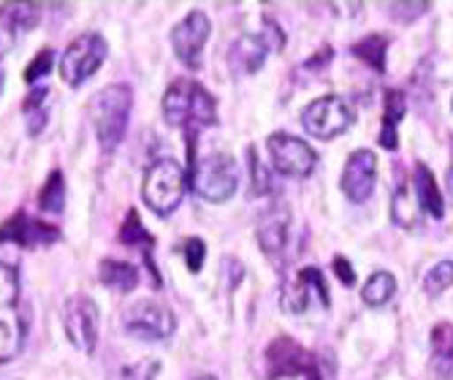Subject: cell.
<instances>
[{
  "label": "cell",
  "instance_id": "6da1fadb",
  "mask_svg": "<svg viewBox=\"0 0 453 380\" xmlns=\"http://www.w3.org/2000/svg\"><path fill=\"white\" fill-rule=\"evenodd\" d=\"M131 104H134V93L128 84H109V88L98 90L90 98L88 114H90V122L104 152H114L119 142L126 139Z\"/></svg>",
  "mask_w": 453,
  "mask_h": 380
},
{
  "label": "cell",
  "instance_id": "7a4b0ae2",
  "mask_svg": "<svg viewBox=\"0 0 453 380\" xmlns=\"http://www.w3.org/2000/svg\"><path fill=\"white\" fill-rule=\"evenodd\" d=\"M163 120L174 128H207L218 122V104L198 81L174 79L163 96Z\"/></svg>",
  "mask_w": 453,
  "mask_h": 380
},
{
  "label": "cell",
  "instance_id": "3957f363",
  "mask_svg": "<svg viewBox=\"0 0 453 380\" xmlns=\"http://www.w3.org/2000/svg\"><path fill=\"white\" fill-rule=\"evenodd\" d=\"M185 172L182 166L172 158H157L144 174V185H142V196L144 204L152 209L155 215L166 218L174 209L182 204L185 196Z\"/></svg>",
  "mask_w": 453,
  "mask_h": 380
},
{
  "label": "cell",
  "instance_id": "277c9868",
  "mask_svg": "<svg viewBox=\"0 0 453 380\" xmlns=\"http://www.w3.org/2000/svg\"><path fill=\"white\" fill-rule=\"evenodd\" d=\"M188 182L203 201L223 204L239 188L236 160L226 152H212L207 158L196 160V166L188 172Z\"/></svg>",
  "mask_w": 453,
  "mask_h": 380
},
{
  "label": "cell",
  "instance_id": "5b68a950",
  "mask_svg": "<svg viewBox=\"0 0 453 380\" xmlns=\"http://www.w3.org/2000/svg\"><path fill=\"white\" fill-rule=\"evenodd\" d=\"M356 122V112L353 106L340 98V96H323L315 98L304 106L302 112V125L304 131L320 142H332L337 136H342L350 125Z\"/></svg>",
  "mask_w": 453,
  "mask_h": 380
},
{
  "label": "cell",
  "instance_id": "8992f818",
  "mask_svg": "<svg viewBox=\"0 0 453 380\" xmlns=\"http://www.w3.org/2000/svg\"><path fill=\"white\" fill-rule=\"evenodd\" d=\"M106 55H109V47L101 33H85V35L73 38L60 60L63 81L68 88H79L81 81H88L104 66Z\"/></svg>",
  "mask_w": 453,
  "mask_h": 380
},
{
  "label": "cell",
  "instance_id": "52a82bcc",
  "mask_svg": "<svg viewBox=\"0 0 453 380\" xmlns=\"http://www.w3.org/2000/svg\"><path fill=\"white\" fill-rule=\"evenodd\" d=\"M269 155H272V166L274 172L282 177H310L318 166V152L299 136H291L285 131H277L266 139Z\"/></svg>",
  "mask_w": 453,
  "mask_h": 380
},
{
  "label": "cell",
  "instance_id": "ba28073f",
  "mask_svg": "<svg viewBox=\"0 0 453 380\" xmlns=\"http://www.w3.org/2000/svg\"><path fill=\"white\" fill-rule=\"evenodd\" d=\"M98 305L90 297H71L63 305V329L68 343L81 351L93 353L98 343Z\"/></svg>",
  "mask_w": 453,
  "mask_h": 380
},
{
  "label": "cell",
  "instance_id": "9c48e42d",
  "mask_svg": "<svg viewBox=\"0 0 453 380\" xmlns=\"http://www.w3.org/2000/svg\"><path fill=\"white\" fill-rule=\"evenodd\" d=\"M174 329H177L174 313L166 305L152 302V299H142L126 313V331L144 343L169 340Z\"/></svg>",
  "mask_w": 453,
  "mask_h": 380
},
{
  "label": "cell",
  "instance_id": "30bf717a",
  "mask_svg": "<svg viewBox=\"0 0 453 380\" xmlns=\"http://www.w3.org/2000/svg\"><path fill=\"white\" fill-rule=\"evenodd\" d=\"M212 33V22L203 12H190L180 25H174L172 30V47L177 60H182V66L198 71L201 68V55L203 47H207V38Z\"/></svg>",
  "mask_w": 453,
  "mask_h": 380
},
{
  "label": "cell",
  "instance_id": "8fae6325",
  "mask_svg": "<svg viewBox=\"0 0 453 380\" xmlns=\"http://www.w3.org/2000/svg\"><path fill=\"white\" fill-rule=\"evenodd\" d=\"M378 182V155L372 150H356L348 155L340 188L353 204H364L375 190Z\"/></svg>",
  "mask_w": 453,
  "mask_h": 380
},
{
  "label": "cell",
  "instance_id": "7c38bea8",
  "mask_svg": "<svg viewBox=\"0 0 453 380\" xmlns=\"http://www.w3.org/2000/svg\"><path fill=\"white\" fill-rule=\"evenodd\" d=\"M264 359H266V367H269V372H266L269 380L296 377V375L307 377V372L318 367L315 359L296 340H291V337H277V340H272Z\"/></svg>",
  "mask_w": 453,
  "mask_h": 380
},
{
  "label": "cell",
  "instance_id": "4fadbf2b",
  "mask_svg": "<svg viewBox=\"0 0 453 380\" xmlns=\"http://www.w3.org/2000/svg\"><path fill=\"white\" fill-rule=\"evenodd\" d=\"M60 239V229L35 221L27 213H14L4 226H0V244H19V247H47Z\"/></svg>",
  "mask_w": 453,
  "mask_h": 380
},
{
  "label": "cell",
  "instance_id": "5bb4252c",
  "mask_svg": "<svg viewBox=\"0 0 453 380\" xmlns=\"http://www.w3.org/2000/svg\"><path fill=\"white\" fill-rule=\"evenodd\" d=\"M310 291H315L318 293V302L323 305V307H328V288H326V283H323V275L315 269V267H307V269H302L299 275H296V280L294 283H288L285 285V307L291 310V313H304L307 310V299H310Z\"/></svg>",
  "mask_w": 453,
  "mask_h": 380
},
{
  "label": "cell",
  "instance_id": "9a60e30c",
  "mask_svg": "<svg viewBox=\"0 0 453 380\" xmlns=\"http://www.w3.org/2000/svg\"><path fill=\"white\" fill-rule=\"evenodd\" d=\"M266 41L264 35H242L231 44V52H228V60L234 66V71H242V74H256L264 68V60H266Z\"/></svg>",
  "mask_w": 453,
  "mask_h": 380
},
{
  "label": "cell",
  "instance_id": "2e32d148",
  "mask_svg": "<svg viewBox=\"0 0 453 380\" xmlns=\"http://www.w3.org/2000/svg\"><path fill=\"white\" fill-rule=\"evenodd\" d=\"M413 188H416V201L421 204L424 213L432 215L434 221H442V215H445V201H442V193L437 188V180L432 174V168L426 163H416Z\"/></svg>",
  "mask_w": 453,
  "mask_h": 380
},
{
  "label": "cell",
  "instance_id": "e0dca14e",
  "mask_svg": "<svg viewBox=\"0 0 453 380\" xmlns=\"http://www.w3.org/2000/svg\"><path fill=\"white\" fill-rule=\"evenodd\" d=\"M429 340H432V369L442 380H450L453 377V323L440 321L432 329Z\"/></svg>",
  "mask_w": 453,
  "mask_h": 380
},
{
  "label": "cell",
  "instance_id": "ac0fdd59",
  "mask_svg": "<svg viewBox=\"0 0 453 380\" xmlns=\"http://www.w3.org/2000/svg\"><path fill=\"white\" fill-rule=\"evenodd\" d=\"M41 22V6L38 4H4L0 6V27L6 33H27Z\"/></svg>",
  "mask_w": 453,
  "mask_h": 380
},
{
  "label": "cell",
  "instance_id": "d6986e66",
  "mask_svg": "<svg viewBox=\"0 0 453 380\" xmlns=\"http://www.w3.org/2000/svg\"><path fill=\"white\" fill-rule=\"evenodd\" d=\"M98 275H101V283L111 291H119V293H128L139 285V269L128 261H114V259H106L101 261L98 267Z\"/></svg>",
  "mask_w": 453,
  "mask_h": 380
},
{
  "label": "cell",
  "instance_id": "ffe728a7",
  "mask_svg": "<svg viewBox=\"0 0 453 380\" xmlns=\"http://www.w3.org/2000/svg\"><path fill=\"white\" fill-rule=\"evenodd\" d=\"M391 47V38L383 35V33H372V35H366L361 41H356V44L350 47V52L364 60L369 68H375L378 74H386V52Z\"/></svg>",
  "mask_w": 453,
  "mask_h": 380
},
{
  "label": "cell",
  "instance_id": "44dd1931",
  "mask_svg": "<svg viewBox=\"0 0 453 380\" xmlns=\"http://www.w3.org/2000/svg\"><path fill=\"white\" fill-rule=\"evenodd\" d=\"M50 90L47 88H35L27 93L25 104H22V117L27 122V134L38 136L41 131L47 128V120H50Z\"/></svg>",
  "mask_w": 453,
  "mask_h": 380
},
{
  "label": "cell",
  "instance_id": "7402d4cb",
  "mask_svg": "<svg viewBox=\"0 0 453 380\" xmlns=\"http://www.w3.org/2000/svg\"><path fill=\"white\" fill-rule=\"evenodd\" d=\"M396 297V277L391 272H375L361 288V299L366 307H383Z\"/></svg>",
  "mask_w": 453,
  "mask_h": 380
},
{
  "label": "cell",
  "instance_id": "603a6c76",
  "mask_svg": "<svg viewBox=\"0 0 453 380\" xmlns=\"http://www.w3.org/2000/svg\"><path fill=\"white\" fill-rule=\"evenodd\" d=\"M119 242L128 244V247H142L144 250V261L152 264V247H155V239L150 237V231L142 226L139 221V213L136 209H128V218L119 229Z\"/></svg>",
  "mask_w": 453,
  "mask_h": 380
},
{
  "label": "cell",
  "instance_id": "cb8c5ba5",
  "mask_svg": "<svg viewBox=\"0 0 453 380\" xmlns=\"http://www.w3.org/2000/svg\"><path fill=\"white\" fill-rule=\"evenodd\" d=\"M38 206L44 209V213H52V215L63 213V206H65V177H63V172H58V168L50 174L44 188H41Z\"/></svg>",
  "mask_w": 453,
  "mask_h": 380
},
{
  "label": "cell",
  "instance_id": "d4e9b609",
  "mask_svg": "<svg viewBox=\"0 0 453 380\" xmlns=\"http://www.w3.org/2000/svg\"><path fill=\"white\" fill-rule=\"evenodd\" d=\"M22 348V323L19 318H0V364L12 361Z\"/></svg>",
  "mask_w": 453,
  "mask_h": 380
},
{
  "label": "cell",
  "instance_id": "484cf974",
  "mask_svg": "<svg viewBox=\"0 0 453 380\" xmlns=\"http://www.w3.org/2000/svg\"><path fill=\"white\" fill-rule=\"evenodd\" d=\"M285 237H288V215L272 218L258 229V244L266 256H274V252L285 244Z\"/></svg>",
  "mask_w": 453,
  "mask_h": 380
},
{
  "label": "cell",
  "instance_id": "4316f807",
  "mask_svg": "<svg viewBox=\"0 0 453 380\" xmlns=\"http://www.w3.org/2000/svg\"><path fill=\"white\" fill-rule=\"evenodd\" d=\"M391 218L396 226L402 229H413L416 221H418V213H416V201L410 198V190L404 185L396 188L394 198H391Z\"/></svg>",
  "mask_w": 453,
  "mask_h": 380
},
{
  "label": "cell",
  "instance_id": "83f0119b",
  "mask_svg": "<svg viewBox=\"0 0 453 380\" xmlns=\"http://www.w3.org/2000/svg\"><path fill=\"white\" fill-rule=\"evenodd\" d=\"M453 285V261H440L434 264L426 277H424V291L429 293L432 299L442 297V293Z\"/></svg>",
  "mask_w": 453,
  "mask_h": 380
},
{
  "label": "cell",
  "instance_id": "f1b7e54d",
  "mask_svg": "<svg viewBox=\"0 0 453 380\" xmlns=\"http://www.w3.org/2000/svg\"><path fill=\"white\" fill-rule=\"evenodd\" d=\"M17 299H19V272L12 264L0 261V310L14 307Z\"/></svg>",
  "mask_w": 453,
  "mask_h": 380
},
{
  "label": "cell",
  "instance_id": "f546056e",
  "mask_svg": "<svg viewBox=\"0 0 453 380\" xmlns=\"http://www.w3.org/2000/svg\"><path fill=\"white\" fill-rule=\"evenodd\" d=\"M247 160H250V190H253V196L272 193V174L266 172V166L261 163V158L253 147H250V152H247Z\"/></svg>",
  "mask_w": 453,
  "mask_h": 380
},
{
  "label": "cell",
  "instance_id": "4dcf8cb0",
  "mask_svg": "<svg viewBox=\"0 0 453 380\" xmlns=\"http://www.w3.org/2000/svg\"><path fill=\"white\" fill-rule=\"evenodd\" d=\"M52 60H55V52H52V50H41V52L33 58V63L27 66L25 81H27V84H35L38 79H44V76L50 74V68H52Z\"/></svg>",
  "mask_w": 453,
  "mask_h": 380
},
{
  "label": "cell",
  "instance_id": "1f68e13d",
  "mask_svg": "<svg viewBox=\"0 0 453 380\" xmlns=\"http://www.w3.org/2000/svg\"><path fill=\"white\" fill-rule=\"evenodd\" d=\"M185 264H188V269L190 272H201V267H203V256H207V244H203V239H198V237H190V239H185Z\"/></svg>",
  "mask_w": 453,
  "mask_h": 380
},
{
  "label": "cell",
  "instance_id": "d6a6232c",
  "mask_svg": "<svg viewBox=\"0 0 453 380\" xmlns=\"http://www.w3.org/2000/svg\"><path fill=\"white\" fill-rule=\"evenodd\" d=\"M404 114H407V98H404V93L396 90V88L386 90V112H383V120L399 122Z\"/></svg>",
  "mask_w": 453,
  "mask_h": 380
},
{
  "label": "cell",
  "instance_id": "836d02e7",
  "mask_svg": "<svg viewBox=\"0 0 453 380\" xmlns=\"http://www.w3.org/2000/svg\"><path fill=\"white\" fill-rule=\"evenodd\" d=\"M388 12L402 14L399 22H413V19H418V17H424L429 12V4H391Z\"/></svg>",
  "mask_w": 453,
  "mask_h": 380
},
{
  "label": "cell",
  "instance_id": "e575fe53",
  "mask_svg": "<svg viewBox=\"0 0 453 380\" xmlns=\"http://www.w3.org/2000/svg\"><path fill=\"white\" fill-rule=\"evenodd\" d=\"M157 361H139L128 369H122V377L126 380H152L157 375Z\"/></svg>",
  "mask_w": 453,
  "mask_h": 380
},
{
  "label": "cell",
  "instance_id": "d590c367",
  "mask_svg": "<svg viewBox=\"0 0 453 380\" xmlns=\"http://www.w3.org/2000/svg\"><path fill=\"white\" fill-rule=\"evenodd\" d=\"M332 269H334L337 280H340L345 288H353V285H356V269H353V264H350L345 256H334Z\"/></svg>",
  "mask_w": 453,
  "mask_h": 380
},
{
  "label": "cell",
  "instance_id": "8d00e7d4",
  "mask_svg": "<svg viewBox=\"0 0 453 380\" xmlns=\"http://www.w3.org/2000/svg\"><path fill=\"white\" fill-rule=\"evenodd\" d=\"M226 269H228V285H231V288H236V285L242 283V275H244V267H242L239 261H234V259H228V261H226Z\"/></svg>",
  "mask_w": 453,
  "mask_h": 380
},
{
  "label": "cell",
  "instance_id": "74e56055",
  "mask_svg": "<svg viewBox=\"0 0 453 380\" xmlns=\"http://www.w3.org/2000/svg\"><path fill=\"white\" fill-rule=\"evenodd\" d=\"M307 380H320V372H318V367L307 372Z\"/></svg>",
  "mask_w": 453,
  "mask_h": 380
},
{
  "label": "cell",
  "instance_id": "f35d334b",
  "mask_svg": "<svg viewBox=\"0 0 453 380\" xmlns=\"http://www.w3.org/2000/svg\"><path fill=\"white\" fill-rule=\"evenodd\" d=\"M196 380H218V377H212V375H201V377H196Z\"/></svg>",
  "mask_w": 453,
  "mask_h": 380
},
{
  "label": "cell",
  "instance_id": "ab89813d",
  "mask_svg": "<svg viewBox=\"0 0 453 380\" xmlns=\"http://www.w3.org/2000/svg\"><path fill=\"white\" fill-rule=\"evenodd\" d=\"M0 93H4V68H0Z\"/></svg>",
  "mask_w": 453,
  "mask_h": 380
},
{
  "label": "cell",
  "instance_id": "60d3db41",
  "mask_svg": "<svg viewBox=\"0 0 453 380\" xmlns=\"http://www.w3.org/2000/svg\"><path fill=\"white\" fill-rule=\"evenodd\" d=\"M450 155H453V139H450Z\"/></svg>",
  "mask_w": 453,
  "mask_h": 380
}]
</instances>
